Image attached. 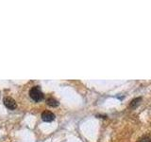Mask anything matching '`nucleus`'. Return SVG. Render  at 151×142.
<instances>
[{"label":"nucleus","instance_id":"nucleus-1","mask_svg":"<svg viewBox=\"0 0 151 142\" xmlns=\"http://www.w3.org/2000/svg\"><path fill=\"white\" fill-rule=\"evenodd\" d=\"M29 97L34 101L38 102V101H41L44 98V94H43L39 86H33L29 90Z\"/></svg>","mask_w":151,"mask_h":142},{"label":"nucleus","instance_id":"nucleus-2","mask_svg":"<svg viewBox=\"0 0 151 142\" xmlns=\"http://www.w3.org/2000/svg\"><path fill=\"white\" fill-rule=\"evenodd\" d=\"M3 101H4L5 106L7 107L8 109H10V110H14L15 108H16V106H17L15 100L12 98H11V97H6Z\"/></svg>","mask_w":151,"mask_h":142},{"label":"nucleus","instance_id":"nucleus-3","mask_svg":"<svg viewBox=\"0 0 151 142\" xmlns=\"http://www.w3.org/2000/svg\"><path fill=\"white\" fill-rule=\"evenodd\" d=\"M54 119H55V115L52 112H50V111L45 110L42 113V119L44 121L50 122L52 120H54Z\"/></svg>","mask_w":151,"mask_h":142},{"label":"nucleus","instance_id":"nucleus-4","mask_svg":"<svg viewBox=\"0 0 151 142\" xmlns=\"http://www.w3.org/2000/svg\"><path fill=\"white\" fill-rule=\"evenodd\" d=\"M47 103L48 104L49 106L51 107H56L59 105V102L57 100H55L54 98H48L47 100Z\"/></svg>","mask_w":151,"mask_h":142},{"label":"nucleus","instance_id":"nucleus-5","mask_svg":"<svg viewBox=\"0 0 151 142\" xmlns=\"http://www.w3.org/2000/svg\"><path fill=\"white\" fill-rule=\"evenodd\" d=\"M138 142H151V137L148 135H144V137H141Z\"/></svg>","mask_w":151,"mask_h":142},{"label":"nucleus","instance_id":"nucleus-6","mask_svg":"<svg viewBox=\"0 0 151 142\" xmlns=\"http://www.w3.org/2000/svg\"><path fill=\"white\" fill-rule=\"evenodd\" d=\"M139 101H141V98H135V100H133L131 101L130 106H131V107H135L136 105H138V104H139Z\"/></svg>","mask_w":151,"mask_h":142}]
</instances>
